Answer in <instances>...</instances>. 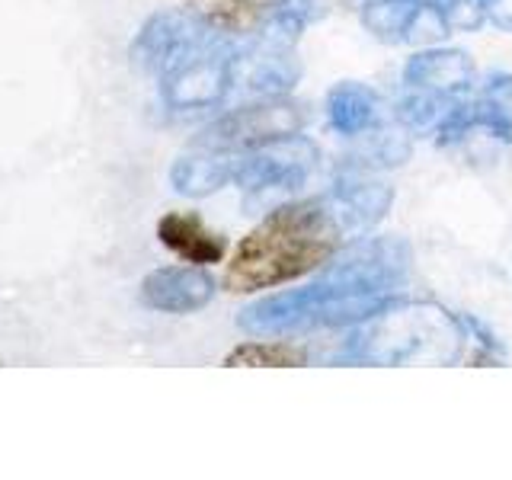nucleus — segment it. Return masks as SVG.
Segmentation results:
<instances>
[{"mask_svg": "<svg viewBox=\"0 0 512 480\" xmlns=\"http://www.w3.org/2000/svg\"><path fill=\"white\" fill-rule=\"evenodd\" d=\"M304 356L288 346H279V343H250V346H240L228 356V365H301Z\"/></svg>", "mask_w": 512, "mask_h": 480, "instance_id": "obj_4", "label": "nucleus"}, {"mask_svg": "<svg viewBox=\"0 0 512 480\" xmlns=\"http://www.w3.org/2000/svg\"><path fill=\"white\" fill-rule=\"evenodd\" d=\"M336 244L340 228L320 205L301 202L279 208L237 244L224 269V285L240 295L282 285L324 263Z\"/></svg>", "mask_w": 512, "mask_h": 480, "instance_id": "obj_1", "label": "nucleus"}, {"mask_svg": "<svg viewBox=\"0 0 512 480\" xmlns=\"http://www.w3.org/2000/svg\"><path fill=\"white\" fill-rule=\"evenodd\" d=\"M157 237L167 250H173L176 256H183L192 266H208L218 263L224 256V244L221 237H215L212 231L196 215H183V212H170L160 218L157 224Z\"/></svg>", "mask_w": 512, "mask_h": 480, "instance_id": "obj_3", "label": "nucleus"}, {"mask_svg": "<svg viewBox=\"0 0 512 480\" xmlns=\"http://www.w3.org/2000/svg\"><path fill=\"white\" fill-rule=\"evenodd\" d=\"M208 295H212V282H208V276H202L199 269H186V266L183 269L180 266L157 269L141 285L144 304H151L157 311H173V314L202 308Z\"/></svg>", "mask_w": 512, "mask_h": 480, "instance_id": "obj_2", "label": "nucleus"}]
</instances>
